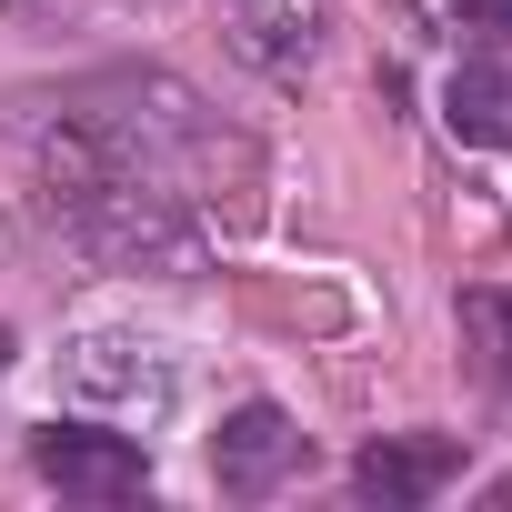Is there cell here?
<instances>
[{"label":"cell","mask_w":512,"mask_h":512,"mask_svg":"<svg viewBox=\"0 0 512 512\" xmlns=\"http://www.w3.org/2000/svg\"><path fill=\"white\" fill-rule=\"evenodd\" d=\"M31 472L51 492H71V502H131V492H151V452L131 432H91V422H51L31 442Z\"/></svg>","instance_id":"obj_1"},{"label":"cell","mask_w":512,"mask_h":512,"mask_svg":"<svg viewBox=\"0 0 512 512\" xmlns=\"http://www.w3.org/2000/svg\"><path fill=\"white\" fill-rule=\"evenodd\" d=\"M302 472V422L282 412V402H241L221 432H211V482L231 492V502H262V492H282Z\"/></svg>","instance_id":"obj_2"},{"label":"cell","mask_w":512,"mask_h":512,"mask_svg":"<svg viewBox=\"0 0 512 512\" xmlns=\"http://www.w3.org/2000/svg\"><path fill=\"white\" fill-rule=\"evenodd\" d=\"M452 472H462V452H452L442 432H402V442H372V452L352 462V492L382 502V512H412V502H432Z\"/></svg>","instance_id":"obj_3"},{"label":"cell","mask_w":512,"mask_h":512,"mask_svg":"<svg viewBox=\"0 0 512 512\" xmlns=\"http://www.w3.org/2000/svg\"><path fill=\"white\" fill-rule=\"evenodd\" d=\"M452 131H472V141H502L512 131V71H452Z\"/></svg>","instance_id":"obj_4"},{"label":"cell","mask_w":512,"mask_h":512,"mask_svg":"<svg viewBox=\"0 0 512 512\" xmlns=\"http://www.w3.org/2000/svg\"><path fill=\"white\" fill-rule=\"evenodd\" d=\"M462 342L482 352L492 382H512V302L502 292H462Z\"/></svg>","instance_id":"obj_5"},{"label":"cell","mask_w":512,"mask_h":512,"mask_svg":"<svg viewBox=\"0 0 512 512\" xmlns=\"http://www.w3.org/2000/svg\"><path fill=\"white\" fill-rule=\"evenodd\" d=\"M462 21H482L492 41H512V0H462Z\"/></svg>","instance_id":"obj_6"}]
</instances>
